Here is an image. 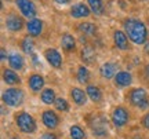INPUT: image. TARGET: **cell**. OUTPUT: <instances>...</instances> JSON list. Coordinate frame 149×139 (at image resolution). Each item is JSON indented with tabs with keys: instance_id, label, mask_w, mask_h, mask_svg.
<instances>
[{
	"instance_id": "4",
	"label": "cell",
	"mask_w": 149,
	"mask_h": 139,
	"mask_svg": "<svg viewBox=\"0 0 149 139\" xmlns=\"http://www.w3.org/2000/svg\"><path fill=\"white\" fill-rule=\"evenodd\" d=\"M128 99L130 103L133 106L138 107V109H148L149 107V98H148V92L145 91L144 88H133L130 94H128Z\"/></svg>"
},
{
	"instance_id": "10",
	"label": "cell",
	"mask_w": 149,
	"mask_h": 139,
	"mask_svg": "<svg viewBox=\"0 0 149 139\" xmlns=\"http://www.w3.org/2000/svg\"><path fill=\"white\" fill-rule=\"evenodd\" d=\"M69 14L72 18H76V19H81V18H87L90 17L91 14V8L88 7V4H84V3H76L70 7Z\"/></svg>"
},
{
	"instance_id": "13",
	"label": "cell",
	"mask_w": 149,
	"mask_h": 139,
	"mask_svg": "<svg viewBox=\"0 0 149 139\" xmlns=\"http://www.w3.org/2000/svg\"><path fill=\"white\" fill-rule=\"evenodd\" d=\"M26 30H28V35L32 36V37H37L40 36L43 32V21L40 18H32L26 22Z\"/></svg>"
},
{
	"instance_id": "35",
	"label": "cell",
	"mask_w": 149,
	"mask_h": 139,
	"mask_svg": "<svg viewBox=\"0 0 149 139\" xmlns=\"http://www.w3.org/2000/svg\"><path fill=\"white\" fill-rule=\"evenodd\" d=\"M145 53L149 54V43H145Z\"/></svg>"
},
{
	"instance_id": "38",
	"label": "cell",
	"mask_w": 149,
	"mask_h": 139,
	"mask_svg": "<svg viewBox=\"0 0 149 139\" xmlns=\"http://www.w3.org/2000/svg\"><path fill=\"white\" fill-rule=\"evenodd\" d=\"M148 24H149V22H148Z\"/></svg>"
},
{
	"instance_id": "30",
	"label": "cell",
	"mask_w": 149,
	"mask_h": 139,
	"mask_svg": "<svg viewBox=\"0 0 149 139\" xmlns=\"http://www.w3.org/2000/svg\"><path fill=\"white\" fill-rule=\"evenodd\" d=\"M142 127L145 129H149V113H146L144 117H142Z\"/></svg>"
},
{
	"instance_id": "7",
	"label": "cell",
	"mask_w": 149,
	"mask_h": 139,
	"mask_svg": "<svg viewBox=\"0 0 149 139\" xmlns=\"http://www.w3.org/2000/svg\"><path fill=\"white\" fill-rule=\"evenodd\" d=\"M90 127L91 131L95 136H105L108 134V123L105 121V118L102 116H94V117L90 120Z\"/></svg>"
},
{
	"instance_id": "29",
	"label": "cell",
	"mask_w": 149,
	"mask_h": 139,
	"mask_svg": "<svg viewBox=\"0 0 149 139\" xmlns=\"http://www.w3.org/2000/svg\"><path fill=\"white\" fill-rule=\"evenodd\" d=\"M54 106H55V109L59 110V112H68V110H69V103H68V101L64 99V98H57L55 102H54Z\"/></svg>"
},
{
	"instance_id": "37",
	"label": "cell",
	"mask_w": 149,
	"mask_h": 139,
	"mask_svg": "<svg viewBox=\"0 0 149 139\" xmlns=\"http://www.w3.org/2000/svg\"><path fill=\"white\" fill-rule=\"evenodd\" d=\"M144 1H145V0H144Z\"/></svg>"
},
{
	"instance_id": "24",
	"label": "cell",
	"mask_w": 149,
	"mask_h": 139,
	"mask_svg": "<svg viewBox=\"0 0 149 139\" xmlns=\"http://www.w3.org/2000/svg\"><path fill=\"white\" fill-rule=\"evenodd\" d=\"M76 79H77L80 84H88V81H90V70L87 69L86 65H80L77 68Z\"/></svg>"
},
{
	"instance_id": "14",
	"label": "cell",
	"mask_w": 149,
	"mask_h": 139,
	"mask_svg": "<svg viewBox=\"0 0 149 139\" xmlns=\"http://www.w3.org/2000/svg\"><path fill=\"white\" fill-rule=\"evenodd\" d=\"M81 61L84 62V65H94L97 59V51L95 48L90 46V44H86L84 47L81 48V53H80Z\"/></svg>"
},
{
	"instance_id": "6",
	"label": "cell",
	"mask_w": 149,
	"mask_h": 139,
	"mask_svg": "<svg viewBox=\"0 0 149 139\" xmlns=\"http://www.w3.org/2000/svg\"><path fill=\"white\" fill-rule=\"evenodd\" d=\"M4 25L7 30H10V32H19L24 29V26H26V24L24 22V18H21L15 12H8L6 15Z\"/></svg>"
},
{
	"instance_id": "34",
	"label": "cell",
	"mask_w": 149,
	"mask_h": 139,
	"mask_svg": "<svg viewBox=\"0 0 149 139\" xmlns=\"http://www.w3.org/2000/svg\"><path fill=\"white\" fill-rule=\"evenodd\" d=\"M144 72H145V76H146V77H148V79H149V64L146 65V66H145Z\"/></svg>"
},
{
	"instance_id": "36",
	"label": "cell",
	"mask_w": 149,
	"mask_h": 139,
	"mask_svg": "<svg viewBox=\"0 0 149 139\" xmlns=\"http://www.w3.org/2000/svg\"><path fill=\"white\" fill-rule=\"evenodd\" d=\"M10 139H18V138H10Z\"/></svg>"
},
{
	"instance_id": "25",
	"label": "cell",
	"mask_w": 149,
	"mask_h": 139,
	"mask_svg": "<svg viewBox=\"0 0 149 139\" xmlns=\"http://www.w3.org/2000/svg\"><path fill=\"white\" fill-rule=\"evenodd\" d=\"M21 50L28 55H32L35 54V41H33L32 36H25L21 40Z\"/></svg>"
},
{
	"instance_id": "15",
	"label": "cell",
	"mask_w": 149,
	"mask_h": 139,
	"mask_svg": "<svg viewBox=\"0 0 149 139\" xmlns=\"http://www.w3.org/2000/svg\"><path fill=\"white\" fill-rule=\"evenodd\" d=\"M113 79H115V86L119 87V88H124V87H128L130 84H131V81H133V76H131L130 72H126V70H119Z\"/></svg>"
},
{
	"instance_id": "9",
	"label": "cell",
	"mask_w": 149,
	"mask_h": 139,
	"mask_svg": "<svg viewBox=\"0 0 149 139\" xmlns=\"http://www.w3.org/2000/svg\"><path fill=\"white\" fill-rule=\"evenodd\" d=\"M44 58L48 62V65L54 69H59L62 66V55L55 48H47L44 51Z\"/></svg>"
},
{
	"instance_id": "17",
	"label": "cell",
	"mask_w": 149,
	"mask_h": 139,
	"mask_svg": "<svg viewBox=\"0 0 149 139\" xmlns=\"http://www.w3.org/2000/svg\"><path fill=\"white\" fill-rule=\"evenodd\" d=\"M117 69H119V66L115 62H105V64L101 65V68H100V73L104 79H112V77H115L117 73Z\"/></svg>"
},
{
	"instance_id": "16",
	"label": "cell",
	"mask_w": 149,
	"mask_h": 139,
	"mask_svg": "<svg viewBox=\"0 0 149 139\" xmlns=\"http://www.w3.org/2000/svg\"><path fill=\"white\" fill-rule=\"evenodd\" d=\"M17 70L14 69H3V81L8 86H19L21 84V77L18 76V73H15Z\"/></svg>"
},
{
	"instance_id": "23",
	"label": "cell",
	"mask_w": 149,
	"mask_h": 139,
	"mask_svg": "<svg viewBox=\"0 0 149 139\" xmlns=\"http://www.w3.org/2000/svg\"><path fill=\"white\" fill-rule=\"evenodd\" d=\"M77 30L84 36H94L97 33V25H94L93 22H81L77 25Z\"/></svg>"
},
{
	"instance_id": "33",
	"label": "cell",
	"mask_w": 149,
	"mask_h": 139,
	"mask_svg": "<svg viewBox=\"0 0 149 139\" xmlns=\"http://www.w3.org/2000/svg\"><path fill=\"white\" fill-rule=\"evenodd\" d=\"M57 4H61V6H64V4H68V3H70V0H54Z\"/></svg>"
},
{
	"instance_id": "28",
	"label": "cell",
	"mask_w": 149,
	"mask_h": 139,
	"mask_svg": "<svg viewBox=\"0 0 149 139\" xmlns=\"http://www.w3.org/2000/svg\"><path fill=\"white\" fill-rule=\"evenodd\" d=\"M69 134L72 139H86V132L84 129L80 125H72L69 129Z\"/></svg>"
},
{
	"instance_id": "11",
	"label": "cell",
	"mask_w": 149,
	"mask_h": 139,
	"mask_svg": "<svg viewBox=\"0 0 149 139\" xmlns=\"http://www.w3.org/2000/svg\"><path fill=\"white\" fill-rule=\"evenodd\" d=\"M128 36L126 35L124 30H120V29H116L113 32V43H115V47L122 50V51H127L130 48V44H128Z\"/></svg>"
},
{
	"instance_id": "18",
	"label": "cell",
	"mask_w": 149,
	"mask_h": 139,
	"mask_svg": "<svg viewBox=\"0 0 149 139\" xmlns=\"http://www.w3.org/2000/svg\"><path fill=\"white\" fill-rule=\"evenodd\" d=\"M28 86L31 88V91L40 92V90L44 87V79H43V76H40L39 73L31 75L29 79H28Z\"/></svg>"
},
{
	"instance_id": "8",
	"label": "cell",
	"mask_w": 149,
	"mask_h": 139,
	"mask_svg": "<svg viewBox=\"0 0 149 139\" xmlns=\"http://www.w3.org/2000/svg\"><path fill=\"white\" fill-rule=\"evenodd\" d=\"M15 6L18 10L21 11V14L28 19L35 18L37 14V8L32 0H15Z\"/></svg>"
},
{
	"instance_id": "26",
	"label": "cell",
	"mask_w": 149,
	"mask_h": 139,
	"mask_svg": "<svg viewBox=\"0 0 149 139\" xmlns=\"http://www.w3.org/2000/svg\"><path fill=\"white\" fill-rule=\"evenodd\" d=\"M87 4L91 8L94 15H102L105 12V7L102 4V0H87Z\"/></svg>"
},
{
	"instance_id": "31",
	"label": "cell",
	"mask_w": 149,
	"mask_h": 139,
	"mask_svg": "<svg viewBox=\"0 0 149 139\" xmlns=\"http://www.w3.org/2000/svg\"><path fill=\"white\" fill-rule=\"evenodd\" d=\"M40 139H58L57 138V135L55 134H51V132H46V134L42 135V138Z\"/></svg>"
},
{
	"instance_id": "5",
	"label": "cell",
	"mask_w": 149,
	"mask_h": 139,
	"mask_svg": "<svg viewBox=\"0 0 149 139\" xmlns=\"http://www.w3.org/2000/svg\"><path fill=\"white\" fill-rule=\"evenodd\" d=\"M111 120H112V124H113L116 128H122V127H124V125L128 123L130 113H128V110L126 107L116 106L113 109V112H112Z\"/></svg>"
},
{
	"instance_id": "2",
	"label": "cell",
	"mask_w": 149,
	"mask_h": 139,
	"mask_svg": "<svg viewBox=\"0 0 149 139\" xmlns=\"http://www.w3.org/2000/svg\"><path fill=\"white\" fill-rule=\"evenodd\" d=\"M14 120H15L17 127H18V129L21 132H24V134H33V132H36L37 124L32 114H29L26 112H18L15 113Z\"/></svg>"
},
{
	"instance_id": "22",
	"label": "cell",
	"mask_w": 149,
	"mask_h": 139,
	"mask_svg": "<svg viewBox=\"0 0 149 139\" xmlns=\"http://www.w3.org/2000/svg\"><path fill=\"white\" fill-rule=\"evenodd\" d=\"M86 92H87L88 98H90L94 103L101 102V99H102V91H101V88H100L98 86H95V84H87Z\"/></svg>"
},
{
	"instance_id": "21",
	"label": "cell",
	"mask_w": 149,
	"mask_h": 139,
	"mask_svg": "<svg viewBox=\"0 0 149 139\" xmlns=\"http://www.w3.org/2000/svg\"><path fill=\"white\" fill-rule=\"evenodd\" d=\"M70 96H72V99L73 102L77 105V106H83L86 105V102H87V92H84L81 88H77V87H73L72 90H70Z\"/></svg>"
},
{
	"instance_id": "12",
	"label": "cell",
	"mask_w": 149,
	"mask_h": 139,
	"mask_svg": "<svg viewBox=\"0 0 149 139\" xmlns=\"http://www.w3.org/2000/svg\"><path fill=\"white\" fill-rule=\"evenodd\" d=\"M42 121L48 129H55L59 124V117L54 110L48 109V110H44L42 113Z\"/></svg>"
},
{
	"instance_id": "19",
	"label": "cell",
	"mask_w": 149,
	"mask_h": 139,
	"mask_svg": "<svg viewBox=\"0 0 149 139\" xmlns=\"http://www.w3.org/2000/svg\"><path fill=\"white\" fill-rule=\"evenodd\" d=\"M61 47L64 50L65 53H72L74 51V48H76V39L70 35V33H64L62 36H61Z\"/></svg>"
},
{
	"instance_id": "3",
	"label": "cell",
	"mask_w": 149,
	"mask_h": 139,
	"mask_svg": "<svg viewBox=\"0 0 149 139\" xmlns=\"http://www.w3.org/2000/svg\"><path fill=\"white\" fill-rule=\"evenodd\" d=\"M24 91H22L21 88H15V87H11V88H7L4 92H3V95H1V99L4 102L7 106L10 107H18L22 105V102H24Z\"/></svg>"
},
{
	"instance_id": "27",
	"label": "cell",
	"mask_w": 149,
	"mask_h": 139,
	"mask_svg": "<svg viewBox=\"0 0 149 139\" xmlns=\"http://www.w3.org/2000/svg\"><path fill=\"white\" fill-rule=\"evenodd\" d=\"M40 99H42L43 103H46V105H53L55 99H57V96H55V91H54L53 88H46V90H43L42 94H40Z\"/></svg>"
},
{
	"instance_id": "1",
	"label": "cell",
	"mask_w": 149,
	"mask_h": 139,
	"mask_svg": "<svg viewBox=\"0 0 149 139\" xmlns=\"http://www.w3.org/2000/svg\"><path fill=\"white\" fill-rule=\"evenodd\" d=\"M123 29L134 44L142 46L148 43V28L138 18H126L123 21Z\"/></svg>"
},
{
	"instance_id": "32",
	"label": "cell",
	"mask_w": 149,
	"mask_h": 139,
	"mask_svg": "<svg viewBox=\"0 0 149 139\" xmlns=\"http://www.w3.org/2000/svg\"><path fill=\"white\" fill-rule=\"evenodd\" d=\"M0 54H1V62H6V61H8V55L6 54V48H1Z\"/></svg>"
},
{
	"instance_id": "20",
	"label": "cell",
	"mask_w": 149,
	"mask_h": 139,
	"mask_svg": "<svg viewBox=\"0 0 149 139\" xmlns=\"http://www.w3.org/2000/svg\"><path fill=\"white\" fill-rule=\"evenodd\" d=\"M8 65H10L11 69L22 70L24 69V65H25V61H24V58H22L21 54L10 53L8 54Z\"/></svg>"
}]
</instances>
